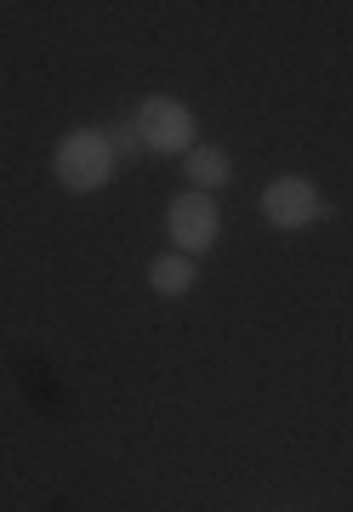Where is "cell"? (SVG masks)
I'll list each match as a JSON object with an SVG mask.
<instances>
[{"label": "cell", "instance_id": "1", "mask_svg": "<svg viewBox=\"0 0 353 512\" xmlns=\"http://www.w3.org/2000/svg\"><path fill=\"white\" fill-rule=\"evenodd\" d=\"M57 183L63 188H75V194H92V188L109 183V171H114V148L103 131H69L63 143H57Z\"/></svg>", "mask_w": 353, "mask_h": 512}, {"label": "cell", "instance_id": "2", "mask_svg": "<svg viewBox=\"0 0 353 512\" xmlns=\"http://www.w3.org/2000/svg\"><path fill=\"white\" fill-rule=\"evenodd\" d=\"M137 143L154 154H188L194 148V114L177 97H149L137 109Z\"/></svg>", "mask_w": 353, "mask_h": 512}, {"label": "cell", "instance_id": "3", "mask_svg": "<svg viewBox=\"0 0 353 512\" xmlns=\"http://www.w3.org/2000/svg\"><path fill=\"white\" fill-rule=\"evenodd\" d=\"M325 211L314 183H302V177H279V183L262 188V217L274 222V228H308V222Z\"/></svg>", "mask_w": 353, "mask_h": 512}, {"label": "cell", "instance_id": "4", "mask_svg": "<svg viewBox=\"0 0 353 512\" xmlns=\"http://www.w3.org/2000/svg\"><path fill=\"white\" fill-rule=\"evenodd\" d=\"M171 239H177V251H205L211 239H217V205L211 194H183V200H171Z\"/></svg>", "mask_w": 353, "mask_h": 512}, {"label": "cell", "instance_id": "5", "mask_svg": "<svg viewBox=\"0 0 353 512\" xmlns=\"http://www.w3.org/2000/svg\"><path fill=\"white\" fill-rule=\"evenodd\" d=\"M183 165H188V183L194 188H223L228 183V154L223 148H188Z\"/></svg>", "mask_w": 353, "mask_h": 512}, {"label": "cell", "instance_id": "6", "mask_svg": "<svg viewBox=\"0 0 353 512\" xmlns=\"http://www.w3.org/2000/svg\"><path fill=\"white\" fill-rule=\"evenodd\" d=\"M149 285L160 296H183L188 285H194V262H188V256H154V268H149Z\"/></svg>", "mask_w": 353, "mask_h": 512}]
</instances>
